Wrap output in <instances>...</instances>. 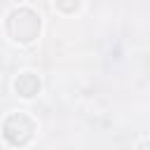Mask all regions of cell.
I'll return each instance as SVG.
<instances>
[{"label":"cell","mask_w":150,"mask_h":150,"mask_svg":"<svg viewBox=\"0 0 150 150\" xmlns=\"http://www.w3.org/2000/svg\"><path fill=\"white\" fill-rule=\"evenodd\" d=\"M38 87H40V82H38V77L30 75V73H23V75L16 80V89L21 91V96H33V94L38 91Z\"/></svg>","instance_id":"6da1fadb"}]
</instances>
